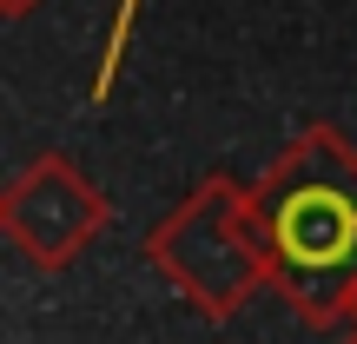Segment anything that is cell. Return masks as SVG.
<instances>
[{"instance_id": "1", "label": "cell", "mask_w": 357, "mask_h": 344, "mask_svg": "<svg viewBox=\"0 0 357 344\" xmlns=\"http://www.w3.org/2000/svg\"><path fill=\"white\" fill-rule=\"evenodd\" d=\"M278 245L298 258V265H337V258L357 245V212L337 192H298L278 212Z\"/></svg>"}]
</instances>
